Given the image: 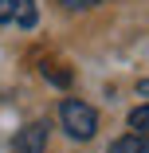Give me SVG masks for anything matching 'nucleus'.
I'll list each match as a JSON object with an SVG mask.
<instances>
[{"label": "nucleus", "instance_id": "obj_5", "mask_svg": "<svg viewBox=\"0 0 149 153\" xmlns=\"http://www.w3.org/2000/svg\"><path fill=\"white\" fill-rule=\"evenodd\" d=\"M126 122H130V130H137V134H149V102H141V106H133Z\"/></svg>", "mask_w": 149, "mask_h": 153}, {"label": "nucleus", "instance_id": "obj_4", "mask_svg": "<svg viewBox=\"0 0 149 153\" xmlns=\"http://www.w3.org/2000/svg\"><path fill=\"white\" fill-rule=\"evenodd\" d=\"M39 12H36V0H12V24L20 27H36Z\"/></svg>", "mask_w": 149, "mask_h": 153}, {"label": "nucleus", "instance_id": "obj_8", "mask_svg": "<svg viewBox=\"0 0 149 153\" xmlns=\"http://www.w3.org/2000/svg\"><path fill=\"white\" fill-rule=\"evenodd\" d=\"M0 24H12V0H0Z\"/></svg>", "mask_w": 149, "mask_h": 153}, {"label": "nucleus", "instance_id": "obj_6", "mask_svg": "<svg viewBox=\"0 0 149 153\" xmlns=\"http://www.w3.org/2000/svg\"><path fill=\"white\" fill-rule=\"evenodd\" d=\"M43 79H51L55 86H67V82H71V71H59V67H43Z\"/></svg>", "mask_w": 149, "mask_h": 153}, {"label": "nucleus", "instance_id": "obj_2", "mask_svg": "<svg viewBox=\"0 0 149 153\" xmlns=\"http://www.w3.org/2000/svg\"><path fill=\"white\" fill-rule=\"evenodd\" d=\"M43 149H47V122H27L12 141V153H43Z\"/></svg>", "mask_w": 149, "mask_h": 153}, {"label": "nucleus", "instance_id": "obj_1", "mask_svg": "<svg viewBox=\"0 0 149 153\" xmlns=\"http://www.w3.org/2000/svg\"><path fill=\"white\" fill-rule=\"evenodd\" d=\"M59 122H63V130H67L75 141H90L94 130H98L94 106H86L82 98H63V106H59Z\"/></svg>", "mask_w": 149, "mask_h": 153}, {"label": "nucleus", "instance_id": "obj_7", "mask_svg": "<svg viewBox=\"0 0 149 153\" xmlns=\"http://www.w3.org/2000/svg\"><path fill=\"white\" fill-rule=\"evenodd\" d=\"M67 12H82V8H94V4H102V0H59Z\"/></svg>", "mask_w": 149, "mask_h": 153}, {"label": "nucleus", "instance_id": "obj_3", "mask_svg": "<svg viewBox=\"0 0 149 153\" xmlns=\"http://www.w3.org/2000/svg\"><path fill=\"white\" fill-rule=\"evenodd\" d=\"M106 153H149V134H126V137H118Z\"/></svg>", "mask_w": 149, "mask_h": 153}, {"label": "nucleus", "instance_id": "obj_9", "mask_svg": "<svg viewBox=\"0 0 149 153\" xmlns=\"http://www.w3.org/2000/svg\"><path fill=\"white\" fill-rule=\"evenodd\" d=\"M137 94H141V98H149V79H141V82H137Z\"/></svg>", "mask_w": 149, "mask_h": 153}]
</instances>
